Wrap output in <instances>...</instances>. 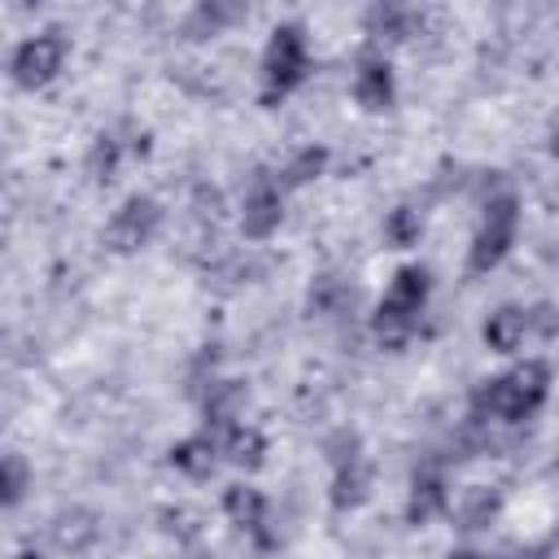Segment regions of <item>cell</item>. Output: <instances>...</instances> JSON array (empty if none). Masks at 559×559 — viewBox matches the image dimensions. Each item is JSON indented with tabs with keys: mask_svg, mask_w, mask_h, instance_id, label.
<instances>
[{
	"mask_svg": "<svg viewBox=\"0 0 559 559\" xmlns=\"http://www.w3.org/2000/svg\"><path fill=\"white\" fill-rule=\"evenodd\" d=\"M450 507V489H445V476L441 472H419L415 480H411V493H406V524H428V520H437L441 511Z\"/></svg>",
	"mask_w": 559,
	"mask_h": 559,
	"instance_id": "15",
	"label": "cell"
},
{
	"mask_svg": "<svg viewBox=\"0 0 559 559\" xmlns=\"http://www.w3.org/2000/svg\"><path fill=\"white\" fill-rule=\"evenodd\" d=\"M419 236H424V210H415V205H393V210L384 214V240H389L393 249H411V245H419Z\"/></svg>",
	"mask_w": 559,
	"mask_h": 559,
	"instance_id": "22",
	"label": "cell"
},
{
	"mask_svg": "<svg viewBox=\"0 0 559 559\" xmlns=\"http://www.w3.org/2000/svg\"><path fill=\"white\" fill-rule=\"evenodd\" d=\"M162 227V201L148 192H131L105 223V249L109 253H140Z\"/></svg>",
	"mask_w": 559,
	"mask_h": 559,
	"instance_id": "6",
	"label": "cell"
},
{
	"mask_svg": "<svg viewBox=\"0 0 559 559\" xmlns=\"http://www.w3.org/2000/svg\"><path fill=\"white\" fill-rule=\"evenodd\" d=\"M66 52H70V39H66L57 26H48V31H39V35H26V39L13 48V57H9V79H13L17 87H26V92H39V87H48V83L61 74Z\"/></svg>",
	"mask_w": 559,
	"mask_h": 559,
	"instance_id": "5",
	"label": "cell"
},
{
	"mask_svg": "<svg viewBox=\"0 0 559 559\" xmlns=\"http://www.w3.org/2000/svg\"><path fill=\"white\" fill-rule=\"evenodd\" d=\"M328 463L332 467H341V463H349V459H358L362 454V441H358V432H349V428H341V432H332L328 437Z\"/></svg>",
	"mask_w": 559,
	"mask_h": 559,
	"instance_id": "25",
	"label": "cell"
},
{
	"mask_svg": "<svg viewBox=\"0 0 559 559\" xmlns=\"http://www.w3.org/2000/svg\"><path fill=\"white\" fill-rule=\"evenodd\" d=\"M218 454L240 472H258L266 463V437L253 424H227V437L218 441Z\"/></svg>",
	"mask_w": 559,
	"mask_h": 559,
	"instance_id": "17",
	"label": "cell"
},
{
	"mask_svg": "<svg viewBox=\"0 0 559 559\" xmlns=\"http://www.w3.org/2000/svg\"><path fill=\"white\" fill-rule=\"evenodd\" d=\"M100 542V515L87 507H66L48 520V546L61 555H83Z\"/></svg>",
	"mask_w": 559,
	"mask_h": 559,
	"instance_id": "10",
	"label": "cell"
},
{
	"mask_svg": "<svg viewBox=\"0 0 559 559\" xmlns=\"http://www.w3.org/2000/svg\"><path fill=\"white\" fill-rule=\"evenodd\" d=\"M249 406V380H210L205 397H201V411H205V424L210 428H227L245 415Z\"/></svg>",
	"mask_w": 559,
	"mask_h": 559,
	"instance_id": "14",
	"label": "cell"
},
{
	"mask_svg": "<svg viewBox=\"0 0 559 559\" xmlns=\"http://www.w3.org/2000/svg\"><path fill=\"white\" fill-rule=\"evenodd\" d=\"M354 301V288L341 275H319L310 284V314H341Z\"/></svg>",
	"mask_w": 559,
	"mask_h": 559,
	"instance_id": "23",
	"label": "cell"
},
{
	"mask_svg": "<svg viewBox=\"0 0 559 559\" xmlns=\"http://www.w3.org/2000/svg\"><path fill=\"white\" fill-rule=\"evenodd\" d=\"M546 397H550V367L542 358H528L472 389V419L520 424V419H533L546 406Z\"/></svg>",
	"mask_w": 559,
	"mask_h": 559,
	"instance_id": "1",
	"label": "cell"
},
{
	"mask_svg": "<svg viewBox=\"0 0 559 559\" xmlns=\"http://www.w3.org/2000/svg\"><path fill=\"white\" fill-rule=\"evenodd\" d=\"M266 511H271V502H266L262 489H253V485H227L223 489V515H227V524H236L245 533H258L266 524Z\"/></svg>",
	"mask_w": 559,
	"mask_h": 559,
	"instance_id": "18",
	"label": "cell"
},
{
	"mask_svg": "<svg viewBox=\"0 0 559 559\" xmlns=\"http://www.w3.org/2000/svg\"><path fill=\"white\" fill-rule=\"evenodd\" d=\"M284 223V188L275 175H253L245 201H240V231L249 240H271Z\"/></svg>",
	"mask_w": 559,
	"mask_h": 559,
	"instance_id": "7",
	"label": "cell"
},
{
	"mask_svg": "<svg viewBox=\"0 0 559 559\" xmlns=\"http://www.w3.org/2000/svg\"><path fill=\"white\" fill-rule=\"evenodd\" d=\"M166 459H170V467L183 472L188 480H205V476L218 467V441L205 437V432H192V437L175 441V445L166 450Z\"/></svg>",
	"mask_w": 559,
	"mask_h": 559,
	"instance_id": "16",
	"label": "cell"
},
{
	"mask_svg": "<svg viewBox=\"0 0 559 559\" xmlns=\"http://www.w3.org/2000/svg\"><path fill=\"white\" fill-rule=\"evenodd\" d=\"M520 236V197L515 192H493L480 210V223L467 245V275H489L515 245Z\"/></svg>",
	"mask_w": 559,
	"mask_h": 559,
	"instance_id": "3",
	"label": "cell"
},
{
	"mask_svg": "<svg viewBox=\"0 0 559 559\" xmlns=\"http://www.w3.org/2000/svg\"><path fill=\"white\" fill-rule=\"evenodd\" d=\"M371 485H376L371 463L358 454V459H349V463L332 467V489H328V498H332V507H336V511H358V507L371 498Z\"/></svg>",
	"mask_w": 559,
	"mask_h": 559,
	"instance_id": "13",
	"label": "cell"
},
{
	"mask_svg": "<svg viewBox=\"0 0 559 559\" xmlns=\"http://www.w3.org/2000/svg\"><path fill=\"white\" fill-rule=\"evenodd\" d=\"M419 26V13L411 0H371V31L380 39H411Z\"/></svg>",
	"mask_w": 559,
	"mask_h": 559,
	"instance_id": "19",
	"label": "cell"
},
{
	"mask_svg": "<svg viewBox=\"0 0 559 559\" xmlns=\"http://www.w3.org/2000/svg\"><path fill=\"white\" fill-rule=\"evenodd\" d=\"M349 92H354V100H358L367 114H384V109L393 105V96H397V87H393V66H389L380 52L358 57Z\"/></svg>",
	"mask_w": 559,
	"mask_h": 559,
	"instance_id": "9",
	"label": "cell"
},
{
	"mask_svg": "<svg viewBox=\"0 0 559 559\" xmlns=\"http://www.w3.org/2000/svg\"><path fill=\"white\" fill-rule=\"evenodd\" d=\"M310 74V44H306V31L297 22H280L262 48V87H266V100L275 96H288L293 87H301Z\"/></svg>",
	"mask_w": 559,
	"mask_h": 559,
	"instance_id": "4",
	"label": "cell"
},
{
	"mask_svg": "<svg viewBox=\"0 0 559 559\" xmlns=\"http://www.w3.org/2000/svg\"><path fill=\"white\" fill-rule=\"evenodd\" d=\"M118 166H122V140L118 135H96V144L87 153V175L96 183H109L118 175Z\"/></svg>",
	"mask_w": 559,
	"mask_h": 559,
	"instance_id": "24",
	"label": "cell"
},
{
	"mask_svg": "<svg viewBox=\"0 0 559 559\" xmlns=\"http://www.w3.org/2000/svg\"><path fill=\"white\" fill-rule=\"evenodd\" d=\"M528 336H533V319L524 306H498V310H489V319L480 328V341L493 354H515Z\"/></svg>",
	"mask_w": 559,
	"mask_h": 559,
	"instance_id": "11",
	"label": "cell"
},
{
	"mask_svg": "<svg viewBox=\"0 0 559 559\" xmlns=\"http://www.w3.org/2000/svg\"><path fill=\"white\" fill-rule=\"evenodd\" d=\"M428 293H432V271L424 262H406L393 271L376 314H371V332L380 345H402L411 341V332L419 328V314L428 306Z\"/></svg>",
	"mask_w": 559,
	"mask_h": 559,
	"instance_id": "2",
	"label": "cell"
},
{
	"mask_svg": "<svg viewBox=\"0 0 559 559\" xmlns=\"http://www.w3.org/2000/svg\"><path fill=\"white\" fill-rule=\"evenodd\" d=\"M445 511H454V524H459L463 533H480V528H489V524L498 520L502 493H498L493 485H467V489H459V498H454Z\"/></svg>",
	"mask_w": 559,
	"mask_h": 559,
	"instance_id": "12",
	"label": "cell"
},
{
	"mask_svg": "<svg viewBox=\"0 0 559 559\" xmlns=\"http://www.w3.org/2000/svg\"><path fill=\"white\" fill-rule=\"evenodd\" d=\"M31 480H35V472H31V459L26 454H17V450L0 454V511L22 507L26 493H31Z\"/></svg>",
	"mask_w": 559,
	"mask_h": 559,
	"instance_id": "20",
	"label": "cell"
},
{
	"mask_svg": "<svg viewBox=\"0 0 559 559\" xmlns=\"http://www.w3.org/2000/svg\"><path fill=\"white\" fill-rule=\"evenodd\" d=\"M9 4H13L17 13H35V9H44L48 0H9Z\"/></svg>",
	"mask_w": 559,
	"mask_h": 559,
	"instance_id": "26",
	"label": "cell"
},
{
	"mask_svg": "<svg viewBox=\"0 0 559 559\" xmlns=\"http://www.w3.org/2000/svg\"><path fill=\"white\" fill-rule=\"evenodd\" d=\"M323 170H328V148H319V144H306V148H297V153L288 157V166L275 175V183H280L284 192H293V188H306V183H314Z\"/></svg>",
	"mask_w": 559,
	"mask_h": 559,
	"instance_id": "21",
	"label": "cell"
},
{
	"mask_svg": "<svg viewBox=\"0 0 559 559\" xmlns=\"http://www.w3.org/2000/svg\"><path fill=\"white\" fill-rule=\"evenodd\" d=\"M245 17H249V0H192V9L179 22V35L188 44H205L245 26Z\"/></svg>",
	"mask_w": 559,
	"mask_h": 559,
	"instance_id": "8",
	"label": "cell"
}]
</instances>
